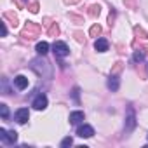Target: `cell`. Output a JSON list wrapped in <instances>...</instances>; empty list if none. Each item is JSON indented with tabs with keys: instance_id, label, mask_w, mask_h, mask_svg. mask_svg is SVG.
<instances>
[{
	"instance_id": "cell-1",
	"label": "cell",
	"mask_w": 148,
	"mask_h": 148,
	"mask_svg": "<svg viewBox=\"0 0 148 148\" xmlns=\"http://www.w3.org/2000/svg\"><path fill=\"white\" fill-rule=\"evenodd\" d=\"M32 70H35L40 77H47V79H51V77H52L51 64H49L45 59H42V58H37V59H33V61H32Z\"/></svg>"
},
{
	"instance_id": "cell-2",
	"label": "cell",
	"mask_w": 148,
	"mask_h": 148,
	"mask_svg": "<svg viewBox=\"0 0 148 148\" xmlns=\"http://www.w3.org/2000/svg\"><path fill=\"white\" fill-rule=\"evenodd\" d=\"M134 127H136V113H134L132 106H129V108H127V117H125V127H124L125 136L131 134V132L134 131Z\"/></svg>"
},
{
	"instance_id": "cell-3",
	"label": "cell",
	"mask_w": 148,
	"mask_h": 148,
	"mask_svg": "<svg viewBox=\"0 0 148 148\" xmlns=\"http://www.w3.org/2000/svg\"><path fill=\"white\" fill-rule=\"evenodd\" d=\"M52 49H54V54H56V58H66V56L70 54V49H68V45H66L64 42H61V40L54 42Z\"/></svg>"
},
{
	"instance_id": "cell-4",
	"label": "cell",
	"mask_w": 148,
	"mask_h": 148,
	"mask_svg": "<svg viewBox=\"0 0 148 148\" xmlns=\"http://www.w3.org/2000/svg\"><path fill=\"white\" fill-rule=\"evenodd\" d=\"M0 139L7 145H12L18 141V132L16 131H5V129H0Z\"/></svg>"
},
{
	"instance_id": "cell-5",
	"label": "cell",
	"mask_w": 148,
	"mask_h": 148,
	"mask_svg": "<svg viewBox=\"0 0 148 148\" xmlns=\"http://www.w3.org/2000/svg\"><path fill=\"white\" fill-rule=\"evenodd\" d=\"M32 106H33L35 110H45V108H47V96L40 92V94H38V96L33 99Z\"/></svg>"
},
{
	"instance_id": "cell-6",
	"label": "cell",
	"mask_w": 148,
	"mask_h": 148,
	"mask_svg": "<svg viewBox=\"0 0 148 148\" xmlns=\"http://www.w3.org/2000/svg\"><path fill=\"white\" fill-rule=\"evenodd\" d=\"M28 119H30V112H28V108H19V110L16 112V120H18L19 124H26Z\"/></svg>"
},
{
	"instance_id": "cell-7",
	"label": "cell",
	"mask_w": 148,
	"mask_h": 148,
	"mask_svg": "<svg viewBox=\"0 0 148 148\" xmlns=\"http://www.w3.org/2000/svg\"><path fill=\"white\" fill-rule=\"evenodd\" d=\"M77 134L80 136V138H91L92 134H94V129L91 127V125H80L79 129H77Z\"/></svg>"
},
{
	"instance_id": "cell-8",
	"label": "cell",
	"mask_w": 148,
	"mask_h": 148,
	"mask_svg": "<svg viewBox=\"0 0 148 148\" xmlns=\"http://www.w3.org/2000/svg\"><path fill=\"white\" fill-rule=\"evenodd\" d=\"M14 86H16L19 91H25V89L28 87V79H26L25 75H18V77H14Z\"/></svg>"
},
{
	"instance_id": "cell-9",
	"label": "cell",
	"mask_w": 148,
	"mask_h": 148,
	"mask_svg": "<svg viewBox=\"0 0 148 148\" xmlns=\"http://www.w3.org/2000/svg\"><path fill=\"white\" fill-rule=\"evenodd\" d=\"M106 87H108L110 91H119V87H120L119 77H117V75H110V77H108V82H106Z\"/></svg>"
},
{
	"instance_id": "cell-10",
	"label": "cell",
	"mask_w": 148,
	"mask_h": 148,
	"mask_svg": "<svg viewBox=\"0 0 148 148\" xmlns=\"http://www.w3.org/2000/svg\"><path fill=\"white\" fill-rule=\"evenodd\" d=\"M108 40L106 38H98L96 42H94V49L98 51V52H105V51H108Z\"/></svg>"
},
{
	"instance_id": "cell-11",
	"label": "cell",
	"mask_w": 148,
	"mask_h": 148,
	"mask_svg": "<svg viewBox=\"0 0 148 148\" xmlns=\"http://www.w3.org/2000/svg\"><path fill=\"white\" fill-rule=\"evenodd\" d=\"M86 119L84 112H71L70 113V124H80Z\"/></svg>"
},
{
	"instance_id": "cell-12",
	"label": "cell",
	"mask_w": 148,
	"mask_h": 148,
	"mask_svg": "<svg viewBox=\"0 0 148 148\" xmlns=\"http://www.w3.org/2000/svg\"><path fill=\"white\" fill-rule=\"evenodd\" d=\"M37 52H38L40 56H45V54L49 52V44H47V42H38V44H37Z\"/></svg>"
},
{
	"instance_id": "cell-13",
	"label": "cell",
	"mask_w": 148,
	"mask_h": 148,
	"mask_svg": "<svg viewBox=\"0 0 148 148\" xmlns=\"http://www.w3.org/2000/svg\"><path fill=\"white\" fill-rule=\"evenodd\" d=\"M132 59H134V63H141V61L145 59V52H143V51H134Z\"/></svg>"
},
{
	"instance_id": "cell-14",
	"label": "cell",
	"mask_w": 148,
	"mask_h": 148,
	"mask_svg": "<svg viewBox=\"0 0 148 148\" xmlns=\"http://www.w3.org/2000/svg\"><path fill=\"white\" fill-rule=\"evenodd\" d=\"M71 98L75 99V103H79V101H80V89H79V87H75V89L71 91Z\"/></svg>"
},
{
	"instance_id": "cell-15",
	"label": "cell",
	"mask_w": 148,
	"mask_h": 148,
	"mask_svg": "<svg viewBox=\"0 0 148 148\" xmlns=\"http://www.w3.org/2000/svg\"><path fill=\"white\" fill-rule=\"evenodd\" d=\"M0 113H2V119H4V120L9 119V110H7L5 105H0Z\"/></svg>"
},
{
	"instance_id": "cell-16",
	"label": "cell",
	"mask_w": 148,
	"mask_h": 148,
	"mask_svg": "<svg viewBox=\"0 0 148 148\" xmlns=\"http://www.w3.org/2000/svg\"><path fill=\"white\" fill-rule=\"evenodd\" d=\"M73 145V139L68 136V138H64L63 141H61V148H68V146H71Z\"/></svg>"
},
{
	"instance_id": "cell-17",
	"label": "cell",
	"mask_w": 148,
	"mask_h": 148,
	"mask_svg": "<svg viewBox=\"0 0 148 148\" xmlns=\"http://www.w3.org/2000/svg\"><path fill=\"white\" fill-rule=\"evenodd\" d=\"M99 32H101V28H99L98 25H94V26L91 28V35H92V37H96V35H99Z\"/></svg>"
},
{
	"instance_id": "cell-18",
	"label": "cell",
	"mask_w": 148,
	"mask_h": 148,
	"mask_svg": "<svg viewBox=\"0 0 148 148\" xmlns=\"http://www.w3.org/2000/svg\"><path fill=\"white\" fill-rule=\"evenodd\" d=\"M99 9H101L99 5H94V7H92V11H91V14H92V16H96V14H99Z\"/></svg>"
},
{
	"instance_id": "cell-19",
	"label": "cell",
	"mask_w": 148,
	"mask_h": 148,
	"mask_svg": "<svg viewBox=\"0 0 148 148\" xmlns=\"http://www.w3.org/2000/svg\"><path fill=\"white\" fill-rule=\"evenodd\" d=\"M2 25V37H5L7 35V26H5V23H0Z\"/></svg>"
}]
</instances>
